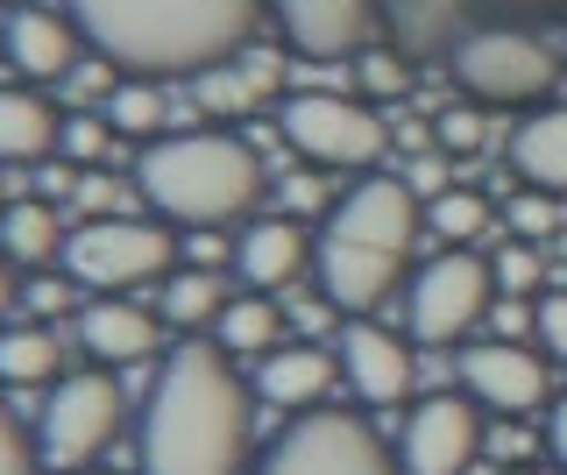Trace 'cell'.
Segmentation results:
<instances>
[{"label": "cell", "mask_w": 567, "mask_h": 475, "mask_svg": "<svg viewBox=\"0 0 567 475\" xmlns=\"http://www.w3.org/2000/svg\"><path fill=\"white\" fill-rule=\"evenodd\" d=\"M256 440V397L235 376L220 341H177L156 362V383L142 397L135 454L142 475H241Z\"/></svg>", "instance_id": "cell-1"}, {"label": "cell", "mask_w": 567, "mask_h": 475, "mask_svg": "<svg viewBox=\"0 0 567 475\" xmlns=\"http://www.w3.org/2000/svg\"><path fill=\"white\" fill-rule=\"evenodd\" d=\"M93 58L121 79H199L241 58L256 37V0H64Z\"/></svg>", "instance_id": "cell-2"}, {"label": "cell", "mask_w": 567, "mask_h": 475, "mask_svg": "<svg viewBox=\"0 0 567 475\" xmlns=\"http://www.w3.org/2000/svg\"><path fill=\"white\" fill-rule=\"evenodd\" d=\"M425 235V199L404 178H354L341 199L327 206L312 235V291L327 298L341 320H362L412 285V256Z\"/></svg>", "instance_id": "cell-3"}, {"label": "cell", "mask_w": 567, "mask_h": 475, "mask_svg": "<svg viewBox=\"0 0 567 475\" xmlns=\"http://www.w3.org/2000/svg\"><path fill=\"white\" fill-rule=\"evenodd\" d=\"M262 156L227 128H171L135 156V192L171 227H235L262 206Z\"/></svg>", "instance_id": "cell-4"}, {"label": "cell", "mask_w": 567, "mask_h": 475, "mask_svg": "<svg viewBox=\"0 0 567 475\" xmlns=\"http://www.w3.org/2000/svg\"><path fill=\"white\" fill-rule=\"evenodd\" d=\"M447 72L461 85V100H475L483 114H532L554 100L560 85V50L539 29H511V22H475L461 50L447 58Z\"/></svg>", "instance_id": "cell-5"}, {"label": "cell", "mask_w": 567, "mask_h": 475, "mask_svg": "<svg viewBox=\"0 0 567 475\" xmlns=\"http://www.w3.org/2000/svg\"><path fill=\"white\" fill-rule=\"evenodd\" d=\"M248 475H404V468H398V447L362 412L312 404V412L284 419Z\"/></svg>", "instance_id": "cell-6"}, {"label": "cell", "mask_w": 567, "mask_h": 475, "mask_svg": "<svg viewBox=\"0 0 567 475\" xmlns=\"http://www.w3.org/2000/svg\"><path fill=\"white\" fill-rule=\"evenodd\" d=\"M277 135L306 156L312 171H369L390 156V121L362 93H284L277 100Z\"/></svg>", "instance_id": "cell-7"}, {"label": "cell", "mask_w": 567, "mask_h": 475, "mask_svg": "<svg viewBox=\"0 0 567 475\" xmlns=\"http://www.w3.org/2000/svg\"><path fill=\"white\" fill-rule=\"evenodd\" d=\"M489 306H496L489 256L440 249V256H425L412 270V285H404V333H412L419 348H461L489 320Z\"/></svg>", "instance_id": "cell-8"}, {"label": "cell", "mask_w": 567, "mask_h": 475, "mask_svg": "<svg viewBox=\"0 0 567 475\" xmlns=\"http://www.w3.org/2000/svg\"><path fill=\"white\" fill-rule=\"evenodd\" d=\"M171 270H177V235L135 214H93L64 241V277H79L85 291H142Z\"/></svg>", "instance_id": "cell-9"}, {"label": "cell", "mask_w": 567, "mask_h": 475, "mask_svg": "<svg viewBox=\"0 0 567 475\" xmlns=\"http://www.w3.org/2000/svg\"><path fill=\"white\" fill-rule=\"evenodd\" d=\"M121 433V383L114 369H79V376H58V391L43 397V419H35V454L58 475H85L106 454V440Z\"/></svg>", "instance_id": "cell-10"}, {"label": "cell", "mask_w": 567, "mask_h": 475, "mask_svg": "<svg viewBox=\"0 0 567 475\" xmlns=\"http://www.w3.org/2000/svg\"><path fill=\"white\" fill-rule=\"evenodd\" d=\"M483 440H489V412L468 391L412 397L398 426V468L404 475H468L483 462Z\"/></svg>", "instance_id": "cell-11"}, {"label": "cell", "mask_w": 567, "mask_h": 475, "mask_svg": "<svg viewBox=\"0 0 567 475\" xmlns=\"http://www.w3.org/2000/svg\"><path fill=\"white\" fill-rule=\"evenodd\" d=\"M454 376L489 419H532V412L554 404V362H546V348H525V341H511V333H496V341H461Z\"/></svg>", "instance_id": "cell-12"}, {"label": "cell", "mask_w": 567, "mask_h": 475, "mask_svg": "<svg viewBox=\"0 0 567 475\" xmlns=\"http://www.w3.org/2000/svg\"><path fill=\"white\" fill-rule=\"evenodd\" d=\"M412 333L383 327L377 312H362V320L341 327V383L354 391V404H369V412H390V404L412 397Z\"/></svg>", "instance_id": "cell-13"}, {"label": "cell", "mask_w": 567, "mask_h": 475, "mask_svg": "<svg viewBox=\"0 0 567 475\" xmlns=\"http://www.w3.org/2000/svg\"><path fill=\"white\" fill-rule=\"evenodd\" d=\"M0 43H8V64L22 72L29 85H58L79 72V58H85V37H79V22H71V8H43V0H22V8H8L0 14Z\"/></svg>", "instance_id": "cell-14"}, {"label": "cell", "mask_w": 567, "mask_h": 475, "mask_svg": "<svg viewBox=\"0 0 567 475\" xmlns=\"http://www.w3.org/2000/svg\"><path fill=\"white\" fill-rule=\"evenodd\" d=\"M277 29L306 64H341L369 50L377 0H277Z\"/></svg>", "instance_id": "cell-15"}, {"label": "cell", "mask_w": 567, "mask_h": 475, "mask_svg": "<svg viewBox=\"0 0 567 475\" xmlns=\"http://www.w3.org/2000/svg\"><path fill=\"white\" fill-rule=\"evenodd\" d=\"M79 348H85L100 369L150 362L156 348H164V312L135 306L128 291H93V298L79 306Z\"/></svg>", "instance_id": "cell-16"}, {"label": "cell", "mask_w": 567, "mask_h": 475, "mask_svg": "<svg viewBox=\"0 0 567 475\" xmlns=\"http://www.w3.org/2000/svg\"><path fill=\"white\" fill-rule=\"evenodd\" d=\"M377 29L412 64H447L475 29V0H377Z\"/></svg>", "instance_id": "cell-17"}, {"label": "cell", "mask_w": 567, "mask_h": 475, "mask_svg": "<svg viewBox=\"0 0 567 475\" xmlns=\"http://www.w3.org/2000/svg\"><path fill=\"white\" fill-rule=\"evenodd\" d=\"M235 270L248 291H284L312 270V227L291 220V214H270V220H248L235 235Z\"/></svg>", "instance_id": "cell-18"}, {"label": "cell", "mask_w": 567, "mask_h": 475, "mask_svg": "<svg viewBox=\"0 0 567 475\" xmlns=\"http://www.w3.org/2000/svg\"><path fill=\"white\" fill-rule=\"evenodd\" d=\"M341 383V355L319 341H277L270 355H256V397H270L277 412H312Z\"/></svg>", "instance_id": "cell-19"}, {"label": "cell", "mask_w": 567, "mask_h": 475, "mask_svg": "<svg viewBox=\"0 0 567 475\" xmlns=\"http://www.w3.org/2000/svg\"><path fill=\"white\" fill-rule=\"evenodd\" d=\"M277 93H284V50H241V58H227V64L192 79V100L213 121H241V114L270 107Z\"/></svg>", "instance_id": "cell-20"}, {"label": "cell", "mask_w": 567, "mask_h": 475, "mask_svg": "<svg viewBox=\"0 0 567 475\" xmlns=\"http://www.w3.org/2000/svg\"><path fill=\"white\" fill-rule=\"evenodd\" d=\"M504 164L518 171V185L567 199V100H546V107L518 114V128L504 143Z\"/></svg>", "instance_id": "cell-21"}, {"label": "cell", "mask_w": 567, "mask_h": 475, "mask_svg": "<svg viewBox=\"0 0 567 475\" xmlns=\"http://www.w3.org/2000/svg\"><path fill=\"white\" fill-rule=\"evenodd\" d=\"M64 143V114L35 85H0V164H50Z\"/></svg>", "instance_id": "cell-22"}, {"label": "cell", "mask_w": 567, "mask_h": 475, "mask_svg": "<svg viewBox=\"0 0 567 475\" xmlns=\"http://www.w3.org/2000/svg\"><path fill=\"white\" fill-rule=\"evenodd\" d=\"M64 241H71V227L50 199H8V214H0V256H8L14 270L64 262Z\"/></svg>", "instance_id": "cell-23"}, {"label": "cell", "mask_w": 567, "mask_h": 475, "mask_svg": "<svg viewBox=\"0 0 567 475\" xmlns=\"http://www.w3.org/2000/svg\"><path fill=\"white\" fill-rule=\"evenodd\" d=\"M213 333H220L227 355H270L277 341H291V333H284L277 291H241V298H227V312L213 320Z\"/></svg>", "instance_id": "cell-24"}, {"label": "cell", "mask_w": 567, "mask_h": 475, "mask_svg": "<svg viewBox=\"0 0 567 475\" xmlns=\"http://www.w3.org/2000/svg\"><path fill=\"white\" fill-rule=\"evenodd\" d=\"M220 312H227V277H220V270H199V262L171 270V285H164V327L206 333Z\"/></svg>", "instance_id": "cell-25"}, {"label": "cell", "mask_w": 567, "mask_h": 475, "mask_svg": "<svg viewBox=\"0 0 567 475\" xmlns=\"http://www.w3.org/2000/svg\"><path fill=\"white\" fill-rule=\"evenodd\" d=\"M100 114L114 121V135H135V143H156V135H171V100L156 79H114L100 100Z\"/></svg>", "instance_id": "cell-26"}, {"label": "cell", "mask_w": 567, "mask_h": 475, "mask_svg": "<svg viewBox=\"0 0 567 475\" xmlns=\"http://www.w3.org/2000/svg\"><path fill=\"white\" fill-rule=\"evenodd\" d=\"M58 369H64V341L50 327H8L0 333V383L35 391V383H50Z\"/></svg>", "instance_id": "cell-27"}, {"label": "cell", "mask_w": 567, "mask_h": 475, "mask_svg": "<svg viewBox=\"0 0 567 475\" xmlns=\"http://www.w3.org/2000/svg\"><path fill=\"white\" fill-rule=\"evenodd\" d=\"M425 227H433L447 249H468V241H483L489 227H496V206L475 185H447V192H433V199H425Z\"/></svg>", "instance_id": "cell-28"}, {"label": "cell", "mask_w": 567, "mask_h": 475, "mask_svg": "<svg viewBox=\"0 0 567 475\" xmlns=\"http://www.w3.org/2000/svg\"><path fill=\"white\" fill-rule=\"evenodd\" d=\"M412 79H419V64L404 58V50H390V43L354 58V85H362L369 107H390V100H404V93H412Z\"/></svg>", "instance_id": "cell-29"}, {"label": "cell", "mask_w": 567, "mask_h": 475, "mask_svg": "<svg viewBox=\"0 0 567 475\" xmlns=\"http://www.w3.org/2000/svg\"><path fill=\"white\" fill-rule=\"evenodd\" d=\"M489 277H496V291H504V298H532V291L546 285V249H539V241L504 235V249L489 256Z\"/></svg>", "instance_id": "cell-30"}, {"label": "cell", "mask_w": 567, "mask_h": 475, "mask_svg": "<svg viewBox=\"0 0 567 475\" xmlns=\"http://www.w3.org/2000/svg\"><path fill=\"white\" fill-rule=\"evenodd\" d=\"M114 121H106L100 107H79V114H64V143H58V156H71L79 171H93L100 156H114Z\"/></svg>", "instance_id": "cell-31"}, {"label": "cell", "mask_w": 567, "mask_h": 475, "mask_svg": "<svg viewBox=\"0 0 567 475\" xmlns=\"http://www.w3.org/2000/svg\"><path fill=\"white\" fill-rule=\"evenodd\" d=\"M554 220H560V199L554 192H511L504 199V214H496V227H504V235H518V241H546L554 235Z\"/></svg>", "instance_id": "cell-32"}, {"label": "cell", "mask_w": 567, "mask_h": 475, "mask_svg": "<svg viewBox=\"0 0 567 475\" xmlns=\"http://www.w3.org/2000/svg\"><path fill=\"white\" fill-rule=\"evenodd\" d=\"M483 135H489V114L475 107V100H454V107L433 114V149H447V156H475Z\"/></svg>", "instance_id": "cell-33"}, {"label": "cell", "mask_w": 567, "mask_h": 475, "mask_svg": "<svg viewBox=\"0 0 567 475\" xmlns=\"http://www.w3.org/2000/svg\"><path fill=\"white\" fill-rule=\"evenodd\" d=\"M475 22H511V29H567V0H475Z\"/></svg>", "instance_id": "cell-34"}, {"label": "cell", "mask_w": 567, "mask_h": 475, "mask_svg": "<svg viewBox=\"0 0 567 475\" xmlns=\"http://www.w3.org/2000/svg\"><path fill=\"white\" fill-rule=\"evenodd\" d=\"M532 341L546 348V362L567 376V285L560 291H546L539 306H532Z\"/></svg>", "instance_id": "cell-35"}, {"label": "cell", "mask_w": 567, "mask_h": 475, "mask_svg": "<svg viewBox=\"0 0 567 475\" xmlns=\"http://www.w3.org/2000/svg\"><path fill=\"white\" fill-rule=\"evenodd\" d=\"M35 468H43V454L22 433V419L8 412V397H0V475H35Z\"/></svg>", "instance_id": "cell-36"}, {"label": "cell", "mask_w": 567, "mask_h": 475, "mask_svg": "<svg viewBox=\"0 0 567 475\" xmlns=\"http://www.w3.org/2000/svg\"><path fill=\"white\" fill-rule=\"evenodd\" d=\"M79 291H85V285H79V277H64V285H58V277H35V285H29L22 298H29V306H35V312H79V306H85V298H79Z\"/></svg>", "instance_id": "cell-37"}, {"label": "cell", "mask_w": 567, "mask_h": 475, "mask_svg": "<svg viewBox=\"0 0 567 475\" xmlns=\"http://www.w3.org/2000/svg\"><path fill=\"white\" fill-rule=\"evenodd\" d=\"M539 454H546V462H554V468L567 475V391H560L554 404H546V426H539Z\"/></svg>", "instance_id": "cell-38"}, {"label": "cell", "mask_w": 567, "mask_h": 475, "mask_svg": "<svg viewBox=\"0 0 567 475\" xmlns=\"http://www.w3.org/2000/svg\"><path fill=\"white\" fill-rule=\"evenodd\" d=\"M496 447V462H511V468H518V462H532V440L518 433V426H511V419H489V440H483V454Z\"/></svg>", "instance_id": "cell-39"}, {"label": "cell", "mask_w": 567, "mask_h": 475, "mask_svg": "<svg viewBox=\"0 0 567 475\" xmlns=\"http://www.w3.org/2000/svg\"><path fill=\"white\" fill-rule=\"evenodd\" d=\"M404 185H412L419 199H433V192H447V185H454V171H447V149L419 156V164H412V178H404Z\"/></svg>", "instance_id": "cell-40"}, {"label": "cell", "mask_w": 567, "mask_h": 475, "mask_svg": "<svg viewBox=\"0 0 567 475\" xmlns=\"http://www.w3.org/2000/svg\"><path fill=\"white\" fill-rule=\"evenodd\" d=\"M284 206H291V220L319 214V185H312V178H291V185H284Z\"/></svg>", "instance_id": "cell-41"}, {"label": "cell", "mask_w": 567, "mask_h": 475, "mask_svg": "<svg viewBox=\"0 0 567 475\" xmlns=\"http://www.w3.org/2000/svg\"><path fill=\"white\" fill-rule=\"evenodd\" d=\"M14 298H22V285H14V262L0 256V320H8V312H14Z\"/></svg>", "instance_id": "cell-42"}, {"label": "cell", "mask_w": 567, "mask_h": 475, "mask_svg": "<svg viewBox=\"0 0 567 475\" xmlns=\"http://www.w3.org/2000/svg\"><path fill=\"white\" fill-rule=\"evenodd\" d=\"M504 475H560L554 462H546V468H532V462H518V468H504Z\"/></svg>", "instance_id": "cell-43"}, {"label": "cell", "mask_w": 567, "mask_h": 475, "mask_svg": "<svg viewBox=\"0 0 567 475\" xmlns=\"http://www.w3.org/2000/svg\"><path fill=\"white\" fill-rule=\"evenodd\" d=\"M0 214H8V178H0Z\"/></svg>", "instance_id": "cell-44"}, {"label": "cell", "mask_w": 567, "mask_h": 475, "mask_svg": "<svg viewBox=\"0 0 567 475\" xmlns=\"http://www.w3.org/2000/svg\"><path fill=\"white\" fill-rule=\"evenodd\" d=\"M0 8H22V0H0Z\"/></svg>", "instance_id": "cell-45"}, {"label": "cell", "mask_w": 567, "mask_h": 475, "mask_svg": "<svg viewBox=\"0 0 567 475\" xmlns=\"http://www.w3.org/2000/svg\"><path fill=\"white\" fill-rule=\"evenodd\" d=\"M560 64H567V43H560Z\"/></svg>", "instance_id": "cell-46"}, {"label": "cell", "mask_w": 567, "mask_h": 475, "mask_svg": "<svg viewBox=\"0 0 567 475\" xmlns=\"http://www.w3.org/2000/svg\"><path fill=\"white\" fill-rule=\"evenodd\" d=\"M0 58H8V43H0Z\"/></svg>", "instance_id": "cell-47"}, {"label": "cell", "mask_w": 567, "mask_h": 475, "mask_svg": "<svg viewBox=\"0 0 567 475\" xmlns=\"http://www.w3.org/2000/svg\"><path fill=\"white\" fill-rule=\"evenodd\" d=\"M85 475H93V468H85Z\"/></svg>", "instance_id": "cell-48"}]
</instances>
